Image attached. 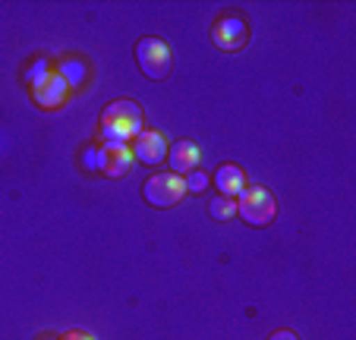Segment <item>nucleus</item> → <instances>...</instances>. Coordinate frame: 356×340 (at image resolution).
<instances>
[{"label":"nucleus","instance_id":"nucleus-1","mask_svg":"<svg viewBox=\"0 0 356 340\" xmlns=\"http://www.w3.org/2000/svg\"><path fill=\"white\" fill-rule=\"evenodd\" d=\"M142 107L129 98L120 101H111L104 111H101V120H98V133L104 142H127L136 139L142 133Z\"/></svg>","mask_w":356,"mask_h":340},{"label":"nucleus","instance_id":"nucleus-2","mask_svg":"<svg viewBox=\"0 0 356 340\" xmlns=\"http://www.w3.org/2000/svg\"><path fill=\"white\" fill-rule=\"evenodd\" d=\"M236 214H240L249 227H268L277 214V202L268 189L256 183V186H246L236 195Z\"/></svg>","mask_w":356,"mask_h":340},{"label":"nucleus","instance_id":"nucleus-3","mask_svg":"<svg viewBox=\"0 0 356 340\" xmlns=\"http://www.w3.org/2000/svg\"><path fill=\"white\" fill-rule=\"evenodd\" d=\"M136 60H139V70L148 79H164V76L170 73V67H174L168 41L158 38V35L139 38V44H136Z\"/></svg>","mask_w":356,"mask_h":340},{"label":"nucleus","instance_id":"nucleus-4","mask_svg":"<svg viewBox=\"0 0 356 340\" xmlns=\"http://www.w3.org/2000/svg\"><path fill=\"white\" fill-rule=\"evenodd\" d=\"M142 195H145L148 205L155 208H174L177 202L186 195V183H183V177L177 174H152L145 180V186H142Z\"/></svg>","mask_w":356,"mask_h":340},{"label":"nucleus","instance_id":"nucleus-5","mask_svg":"<svg viewBox=\"0 0 356 340\" xmlns=\"http://www.w3.org/2000/svg\"><path fill=\"white\" fill-rule=\"evenodd\" d=\"M211 41H215L218 51L224 54H236L246 47L249 41V22L243 19V16L236 13H224L215 19V26H211Z\"/></svg>","mask_w":356,"mask_h":340},{"label":"nucleus","instance_id":"nucleus-6","mask_svg":"<svg viewBox=\"0 0 356 340\" xmlns=\"http://www.w3.org/2000/svg\"><path fill=\"white\" fill-rule=\"evenodd\" d=\"M133 148L127 142H101L98 148V170L104 177H123L133 167Z\"/></svg>","mask_w":356,"mask_h":340},{"label":"nucleus","instance_id":"nucleus-7","mask_svg":"<svg viewBox=\"0 0 356 340\" xmlns=\"http://www.w3.org/2000/svg\"><path fill=\"white\" fill-rule=\"evenodd\" d=\"M32 98H35V104H38V107L54 111V107H60L63 101L70 98V86H67V79H63L57 70H51L44 79L32 86Z\"/></svg>","mask_w":356,"mask_h":340},{"label":"nucleus","instance_id":"nucleus-8","mask_svg":"<svg viewBox=\"0 0 356 340\" xmlns=\"http://www.w3.org/2000/svg\"><path fill=\"white\" fill-rule=\"evenodd\" d=\"M133 158L142 161V164H161L168 158V139H164L158 129H142L133 139Z\"/></svg>","mask_w":356,"mask_h":340},{"label":"nucleus","instance_id":"nucleus-9","mask_svg":"<svg viewBox=\"0 0 356 340\" xmlns=\"http://www.w3.org/2000/svg\"><path fill=\"white\" fill-rule=\"evenodd\" d=\"M199 161H202V152L193 139H180L177 145L168 148L170 174H177V177H186V174H193V170H199Z\"/></svg>","mask_w":356,"mask_h":340},{"label":"nucleus","instance_id":"nucleus-10","mask_svg":"<svg viewBox=\"0 0 356 340\" xmlns=\"http://www.w3.org/2000/svg\"><path fill=\"white\" fill-rule=\"evenodd\" d=\"M215 186L224 199H236V195L246 189V174H243L236 164H221L215 174Z\"/></svg>","mask_w":356,"mask_h":340},{"label":"nucleus","instance_id":"nucleus-11","mask_svg":"<svg viewBox=\"0 0 356 340\" xmlns=\"http://www.w3.org/2000/svg\"><path fill=\"white\" fill-rule=\"evenodd\" d=\"M57 73H60L63 79H67V86H70V88H79L82 82H86L88 70H86V63H82V60H73V57H70V60H63V63H60V70H57Z\"/></svg>","mask_w":356,"mask_h":340},{"label":"nucleus","instance_id":"nucleus-12","mask_svg":"<svg viewBox=\"0 0 356 340\" xmlns=\"http://www.w3.org/2000/svg\"><path fill=\"white\" fill-rule=\"evenodd\" d=\"M211 214H215V220L236 218V199H224V195H218V199L211 202Z\"/></svg>","mask_w":356,"mask_h":340},{"label":"nucleus","instance_id":"nucleus-13","mask_svg":"<svg viewBox=\"0 0 356 340\" xmlns=\"http://www.w3.org/2000/svg\"><path fill=\"white\" fill-rule=\"evenodd\" d=\"M183 183H186V193L202 195V193H205V186H209V174H202V170H193V174L183 177Z\"/></svg>","mask_w":356,"mask_h":340},{"label":"nucleus","instance_id":"nucleus-14","mask_svg":"<svg viewBox=\"0 0 356 340\" xmlns=\"http://www.w3.org/2000/svg\"><path fill=\"white\" fill-rule=\"evenodd\" d=\"M47 73H51V67H47V60H35V67H32V70H29V73H26V79H29V82H32V86H35V82H41V79H44Z\"/></svg>","mask_w":356,"mask_h":340},{"label":"nucleus","instance_id":"nucleus-15","mask_svg":"<svg viewBox=\"0 0 356 340\" xmlns=\"http://www.w3.org/2000/svg\"><path fill=\"white\" fill-rule=\"evenodd\" d=\"M86 170H98V148H88L86 152Z\"/></svg>","mask_w":356,"mask_h":340},{"label":"nucleus","instance_id":"nucleus-16","mask_svg":"<svg viewBox=\"0 0 356 340\" xmlns=\"http://www.w3.org/2000/svg\"><path fill=\"white\" fill-rule=\"evenodd\" d=\"M57 340H95L92 334H86V331H70V334H63V337H57Z\"/></svg>","mask_w":356,"mask_h":340},{"label":"nucleus","instance_id":"nucleus-17","mask_svg":"<svg viewBox=\"0 0 356 340\" xmlns=\"http://www.w3.org/2000/svg\"><path fill=\"white\" fill-rule=\"evenodd\" d=\"M268 340H300V337H296L293 331H275V334H271Z\"/></svg>","mask_w":356,"mask_h":340},{"label":"nucleus","instance_id":"nucleus-18","mask_svg":"<svg viewBox=\"0 0 356 340\" xmlns=\"http://www.w3.org/2000/svg\"><path fill=\"white\" fill-rule=\"evenodd\" d=\"M47 340H54V337H47Z\"/></svg>","mask_w":356,"mask_h":340}]
</instances>
